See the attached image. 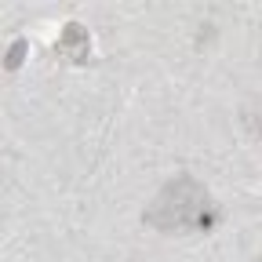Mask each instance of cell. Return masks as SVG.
Segmentation results:
<instances>
[{
  "label": "cell",
  "instance_id": "obj_1",
  "mask_svg": "<svg viewBox=\"0 0 262 262\" xmlns=\"http://www.w3.org/2000/svg\"><path fill=\"white\" fill-rule=\"evenodd\" d=\"M208 215V193L193 179H175L157 196V208L149 211V222L160 229H189L196 219Z\"/></svg>",
  "mask_w": 262,
  "mask_h": 262
}]
</instances>
